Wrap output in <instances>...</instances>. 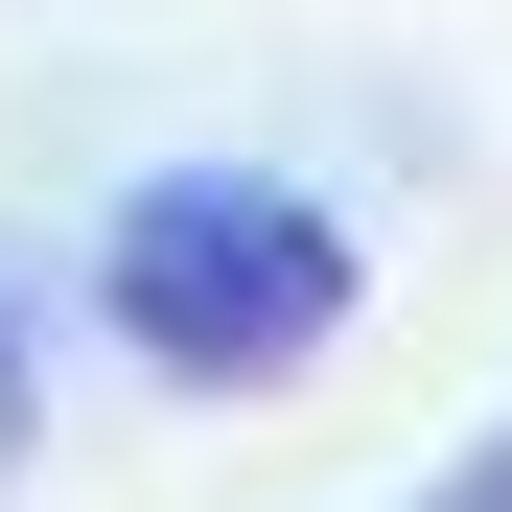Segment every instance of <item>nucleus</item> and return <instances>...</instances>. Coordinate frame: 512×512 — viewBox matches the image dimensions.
Segmentation results:
<instances>
[{"label":"nucleus","instance_id":"1","mask_svg":"<svg viewBox=\"0 0 512 512\" xmlns=\"http://www.w3.org/2000/svg\"><path fill=\"white\" fill-rule=\"evenodd\" d=\"M94 303H117V350L140 373H187V396H280L350 350V303H373V256L326 187H280V163H163V187L94 233Z\"/></svg>","mask_w":512,"mask_h":512},{"label":"nucleus","instance_id":"2","mask_svg":"<svg viewBox=\"0 0 512 512\" xmlns=\"http://www.w3.org/2000/svg\"><path fill=\"white\" fill-rule=\"evenodd\" d=\"M419 512H512V419H489V443H466L443 489H419Z\"/></svg>","mask_w":512,"mask_h":512},{"label":"nucleus","instance_id":"3","mask_svg":"<svg viewBox=\"0 0 512 512\" xmlns=\"http://www.w3.org/2000/svg\"><path fill=\"white\" fill-rule=\"evenodd\" d=\"M24 419H47V373H24V303H0V466H24Z\"/></svg>","mask_w":512,"mask_h":512}]
</instances>
